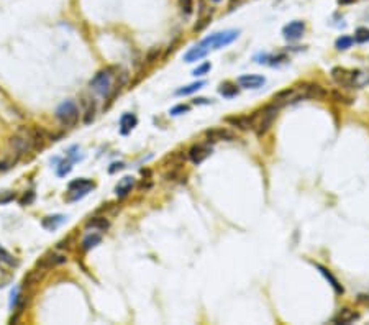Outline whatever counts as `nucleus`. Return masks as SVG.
Segmentation results:
<instances>
[{
  "label": "nucleus",
  "instance_id": "5701e85b",
  "mask_svg": "<svg viewBox=\"0 0 369 325\" xmlns=\"http://www.w3.org/2000/svg\"><path fill=\"white\" fill-rule=\"evenodd\" d=\"M238 91L240 89L237 87V84H232V82H223L219 87L220 95H223V97H227V99H232L235 95H238Z\"/></svg>",
  "mask_w": 369,
  "mask_h": 325
},
{
  "label": "nucleus",
  "instance_id": "7ed1b4c3",
  "mask_svg": "<svg viewBox=\"0 0 369 325\" xmlns=\"http://www.w3.org/2000/svg\"><path fill=\"white\" fill-rule=\"evenodd\" d=\"M279 110H281V107H279L276 102H272L269 105H266V107H262L259 112H254L256 123H254L253 130H254L256 135H258V137L266 135L267 130H269V128L272 127L274 120H276Z\"/></svg>",
  "mask_w": 369,
  "mask_h": 325
},
{
  "label": "nucleus",
  "instance_id": "6ab92c4d",
  "mask_svg": "<svg viewBox=\"0 0 369 325\" xmlns=\"http://www.w3.org/2000/svg\"><path fill=\"white\" fill-rule=\"evenodd\" d=\"M317 268H318V270H320V273L323 274V276H325V279H327V281H328L330 284H332V288H333V291H335V293H337L338 296H342V294L345 293V289H343V286L340 284V281H338V279L335 278L333 274H332V271H330V270H327V268H325V266H322V265H317Z\"/></svg>",
  "mask_w": 369,
  "mask_h": 325
},
{
  "label": "nucleus",
  "instance_id": "2f4dec72",
  "mask_svg": "<svg viewBox=\"0 0 369 325\" xmlns=\"http://www.w3.org/2000/svg\"><path fill=\"white\" fill-rule=\"evenodd\" d=\"M212 69V64L210 63H204V64H200V66H197L194 71H192V76H205L207 72H209Z\"/></svg>",
  "mask_w": 369,
  "mask_h": 325
},
{
  "label": "nucleus",
  "instance_id": "f257e3e1",
  "mask_svg": "<svg viewBox=\"0 0 369 325\" xmlns=\"http://www.w3.org/2000/svg\"><path fill=\"white\" fill-rule=\"evenodd\" d=\"M238 36H240V30H225V31L212 33L210 36L204 38L202 41L189 49V51L184 54V61H186V63H195V61H200L202 58H205L210 51H215V49L225 48V46H228V44H232Z\"/></svg>",
  "mask_w": 369,
  "mask_h": 325
},
{
  "label": "nucleus",
  "instance_id": "58836bf2",
  "mask_svg": "<svg viewBox=\"0 0 369 325\" xmlns=\"http://www.w3.org/2000/svg\"><path fill=\"white\" fill-rule=\"evenodd\" d=\"M16 197V194L15 192H10V194H7V195H3V197H0V204H8V202H12V200Z\"/></svg>",
  "mask_w": 369,
  "mask_h": 325
},
{
  "label": "nucleus",
  "instance_id": "37998d69",
  "mask_svg": "<svg viewBox=\"0 0 369 325\" xmlns=\"http://www.w3.org/2000/svg\"><path fill=\"white\" fill-rule=\"evenodd\" d=\"M194 104H195V105H204V104H210V100H207V99H204V97H200V99H194Z\"/></svg>",
  "mask_w": 369,
  "mask_h": 325
},
{
  "label": "nucleus",
  "instance_id": "ea45409f",
  "mask_svg": "<svg viewBox=\"0 0 369 325\" xmlns=\"http://www.w3.org/2000/svg\"><path fill=\"white\" fill-rule=\"evenodd\" d=\"M123 167H125V164H123V162H114V164L109 167V172H112V174H114V172L123 169Z\"/></svg>",
  "mask_w": 369,
  "mask_h": 325
},
{
  "label": "nucleus",
  "instance_id": "423d86ee",
  "mask_svg": "<svg viewBox=\"0 0 369 325\" xmlns=\"http://www.w3.org/2000/svg\"><path fill=\"white\" fill-rule=\"evenodd\" d=\"M115 69L114 68H107V69H102L99 71L96 76L91 79V87L96 91L99 95H109L110 91H112V79H114V72Z\"/></svg>",
  "mask_w": 369,
  "mask_h": 325
},
{
  "label": "nucleus",
  "instance_id": "f03ea898",
  "mask_svg": "<svg viewBox=\"0 0 369 325\" xmlns=\"http://www.w3.org/2000/svg\"><path fill=\"white\" fill-rule=\"evenodd\" d=\"M332 79L338 84L340 87L348 89H361L369 82V76L363 71H350L346 68H333L332 69Z\"/></svg>",
  "mask_w": 369,
  "mask_h": 325
},
{
  "label": "nucleus",
  "instance_id": "c85d7f7f",
  "mask_svg": "<svg viewBox=\"0 0 369 325\" xmlns=\"http://www.w3.org/2000/svg\"><path fill=\"white\" fill-rule=\"evenodd\" d=\"M355 41H358V43L369 41V28H358L356 33H355Z\"/></svg>",
  "mask_w": 369,
  "mask_h": 325
},
{
  "label": "nucleus",
  "instance_id": "39448f33",
  "mask_svg": "<svg viewBox=\"0 0 369 325\" xmlns=\"http://www.w3.org/2000/svg\"><path fill=\"white\" fill-rule=\"evenodd\" d=\"M94 187H96V182L91 181V179H87V177L74 179V181H71L69 186H68V195H66V200H68V202L81 200L82 197H86Z\"/></svg>",
  "mask_w": 369,
  "mask_h": 325
},
{
  "label": "nucleus",
  "instance_id": "f8f14e48",
  "mask_svg": "<svg viewBox=\"0 0 369 325\" xmlns=\"http://www.w3.org/2000/svg\"><path fill=\"white\" fill-rule=\"evenodd\" d=\"M63 263H66V256L56 255V253H53V251H49V253L43 255L40 260H38L36 266L40 268V270H43V271H48V270H51L53 266L63 265Z\"/></svg>",
  "mask_w": 369,
  "mask_h": 325
},
{
  "label": "nucleus",
  "instance_id": "1a4fd4ad",
  "mask_svg": "<svg viewBox=\"0 0 369 325\" xmlns=\"http://www.w3.org/2000/svg\"><path fill=\"white\" fill-rule=\"evenodd\" d=\"M304 33H305V23H304V21H300V20L290 21V23H287L286 26L282 28V35L289 41L300 40V38L304 36Z\"/></svg>",
  "mask_w": 369,
  "mask_h": 325
},
{
  "label": "nucleus",
  "instance_id": "bb28decb",
  "mask_svg": "<svg viewBox=\"0 0 369 325\" xmlns=\"http://www.w3.org/2000/svg\"><path fill=\"white\" fill-rule=\"evenodd\" d=\"M353 43H355L353 36L343 35V36H340L337 41H335V46H337V49H340V51H343V49H348V48L353 46Z\"/></svg>",
  "mask_w": 369,
  "mask_h": 325
},
{
  "label": "nucleus",
  "instance_id": "4468645a",
  "mask_svg": "<svg viewBox=\"0 0 369 325\" xmlns=\"http://www.w3.org/2000/svg\"><path fill=\"white\" fill-rule=\"evenodd\" d=\"M266 84V77L259 74H243L238 77V86L243 89H259Z\"/></svg>",
  "mask_w": 369,
  "mask_h": 325
},
{
  "label": "nucleus",
  "instance_id": "9d476101",
  "mask_svg": "<svg viewBox=\"0 0 369 325\" xmlns=\"http://www.w3.org/2000/svg\"><path fill=\"white\" fill-rule=\"evenodd\" d=\"M35 135L30 137H13L10 140V147H12L16 155H25L28 151H31L33 147H35Z\"/></svg>",
  "mask_w": 369,
  "mask_h": 325
},
{
  "label": "nucleus",
  "instance_id": "412c9836",
  "mask_svg": "<svg viewBox=\"0 0 369 325\" xmlns=\"http://www.w3.org/2000/svg\"><path fill=\"white\" fill-rule=\"evenodd\" d=\"M102 242V235L100 233H89L84 237L82 243H81V250L82 251H89L92 248H96V246Z\"/></svg>",
  "mask_w": 369,
  "mask_h": 325
},
{
  "label": "nucleus",
  "instance_id": "2eb2a0df",
  "mask_svg": "<svg viewBox=\"0 0 369 325\" xmlns=\"http://www.w3.org/2000/svg\"><path fill=\"white\" fill-rule=\"evenodd\" d=\"M358 319H360V314L356 311L350 309V307H343V309H340L337 316L332 319V322L337 325H348V324L356 322Z\"/></svg>",
  "mask_w": 369,
  "mask_h": 325
},
{
  "label": "nucleus",
  "instance_id": "0eeeda50",
  "mask_svg": "<svg viewBox=\"0 0 369 325\" xmlns=\"http://www.w3.org/2000/svg\"><path fill=\"white\" fill-rule=\"evenodd\" d=\"M300 97L302 99H315V100H322L327 97V91L323 89L320 84H314V82H307L302 84V86H297Z\"/></svg>",
  "mask_w": 369,
  "mask_h": 325
},
{
  "label": "nucleus",
  "instance_id": "b1692460",
  "mask_svg": "<svg viewBox=\"0 0 369 325\" xmlns=\"http://www.w3.org/2000/svg\"><path fill=\"white\" fill-rule=\"evenodd\" d=\"M43 274H44L43 270H40V271H36V270L30 271L25 276V279H23V288H30V286H33V284H38V283L41 281Z\"/></svg>",
  "mask_w": 369,
  "mask_h": 325
},
{
  "label": "nucleus",
  "instance_id": "a18cd8bd",
  "mask_svg": "<svg viewBox=\"0 0 369 325\" xmlns=\"http://www.w3.org/2000/svg\"><path fill=\"white\" fill-rule=\"evenodd\" d=\"M212 2H220V0H212Z\"/></svg>",
  "mask_w": 369,
  "mask_h": 325
},
{
  "label": "nucleus",
  "instance_id": "49530a36",
  "mask_svg": "<svg viewBox=\"0 0 369 325\" xmlns=\"http://www.w3.org/2000/svg\"><path fill=\"white\" fill-rule=\"evenodd\" d=\"M232 2H235V0H232Z\"/></svg>",
  "mask_w": 369,
  "mask_h": 325
},
{
  "label": "nucleus",
  "instance_id": "a878e982",
  "mask_svg": "<svg viewBox=\"0 0 369 325\" xmlns=\"http://www.w3.org/2000/svg\"><path fill=\"white\" fill-rule=\"evenodd\" d=\"M72 164H74V161H72L71 158H68V160H61V161H59V166H56V167H58V169H56V174H58L59 177L68 176L69 172L72 171Z\"/></svg>",
  "mask_w": 369,
  "mask_h": 325
},
{
  "label": "nucleus",
  "instance_id": "c756f323",
  "mask_svg": "<svg viewBox=\"0 0 369 325\" xmlns=\"http://www.w3.org/2000/svg\"><path fill=\"white\" fill-rule=\"evenodd\" d=\"M35 197H36V194L33 192V190H28V192H25L23 194V197H20L18 199V204L20 205H31L33 202H35Z\"/></svg>",
  "mask_w": 369,
  "mask_h": 325
},
{
  "label": "nucleus",
  "instance_id": "f704fd0d",
  "mask_svg": "<svg viewBox=\"0 0 369 325\" xmlns=\"http://www.w3.org/2000/svg\"><path fill=\"white\" fill-rule=\"evenodd\" d=\"M94 117H96V104H92L91 107L87 109L86 117H84V123H86V125H89V123L94 120Z\"/></svg>",
  "mask_w": 369,
  "mask_h": 325
},
{
  "label": "nucleus",
  "instance_id": "7c9ffc66",
  "mask_svg": "<svg viewBox=\"0 0 369 325\" xmlns=\"http://www.w3.org/2000/svg\"><path fill=\"white\" fill-rule=\"evenodd\" d=\"M179 7L186 15H191L194 12V0H179Z\"/></svg>",
  "mask_w": 369,
  "mask_h": 325
},
{
  "label": "nucleus",
  "instance_id": "c03bdc74",
  "mask_svg": "<svg viewBox=\"0 0 369 325\" xmlns=\"http://www.w3.org/2000/svg\"><path fill=\"white\" fill-rule=\"evenodd\" d=\"M338 2H340V3H343V5H346V3H351L353 0H338Z\"/></svg>",
  "mask_w": 369,
  "mask_h": 325
},
{
  "label": "nucleus",
  "instance_id": "9b49d317",
  "mask_svg": "<svg viewBox=\"0 0 369 325\" xmlns=\"http://www.w3.org/2000/svg\"><path fill=\"white\" fill-rule=\"evenodd\" d=\"M210 155H212V148L207 143H197L189 150V160H191L194 164H200V162L205 161Z\"/></svg>",
  "mask_w": 369,
  "mask_h": 325
},
{
  "label": "nucleus",
  "instance_id": "f3484780",
  "mask_svg": "<svg viewBox=\"0 0 369 325\" xmlns=\"http://www.w3.org/2000/svg\"><path fill=\"white\" fill-rule=\"evenodd\" d=\"M66 220H68V217L63 215V214L48 215V217H44L43 220H41V227H43V228H46L48 232H54L56 228L63 225V223H64Z\"/></svg>",
  "mask_w": 369,
  "mask_h": 325
},
{
  "label": "nucleus",
  "instance_id": "a211bd4d",
  "mask_svg": "<svg viewBox=\"0 0 369 325\" xmlns=\"http://www.w3.org/2000/svg\"><path fill=\"white\" fill-rule=\"evenodd\" d=\"M138 119L135 114H123L120 117V133L122 135H128L133 128L136 127Z\"/></svg>",
  "mask_w": 369,
  "mask_h": 325
},
{
  "label": "nucleus",
  "instance_id": "dca6fc26",
  "mask_svg": "<svg viewBox=\"0 0 369 325\" xmlns=\"http://www.w3.org/2000/svg\"><path fill=\"white\" fill-rule=\"evenodd\" d=\"M133 187H135V177L125 176L123 179H120L119 184H117V187H115L117 197H119V199L126 197V195L131 192V189H133Z\"/></svg>",
  "mask_w": 369,
  "mask_h": 325
},
{
  "label": "nucleus",
  "instance_id": "6e6552de",
  "mask_svg": "<svg viewBox=\"0 0 369 325\" xmlns=\"http://www.w3.org/2000/svg\"><path fill=\"white\" fill-rule=\"evenodd\" d=\"M205 137H207V143H217V142H233L237 135L228 130V128H223V127H217V128H210V130L205 132Z\"/></svg>",
  "mask_w": 369,
  "mask_h": 325
},
{
  "label": "nucleus",
  "instance_id": "72a5a7b5",
  "mask_svg": "<svg viewBox=\"0 0 369 325\" xmlns=\"http://www.w3.org/2000/svg\"><path fill=\"white\" fill-rule=\"evenodd\" d=\"M18 301H20V289L15 288L12 293H10V309L13 311L16 304H18Z\"/></svg>",
  "mask_w": 369,
  "mask_h": 325
},
{
  "label": "nucleus",
  "instance_id": "4c0bfd02",
  "mask_svg": "<svg viewBox=\"0 0 369 325\" xmlns=\"http://www.w3.org/2000/svg\"><path fill=\"white\" fill-rule=\"evenodd\" d=\"M15 164V160L13 161H10V160H3V161H0V171H7V169H10Z\"/></svg>",
  "mask_w": 369,
  "mask_h": 325
},
{
  "label": "nucleus",
  "instance_id": "393cba45",
  "mask_svg": "<svg viewBox=\"0 0 369 325\" xmlns=\"http://www.w3.org/2000/svg\"><path fill=\"white\" fill-rule=\"evenodd\" d=\"M86 227L87 228H91V227L97 228V230H107V228L110 227V223L105 217H92L91 220L86 223Z\"/></svg>",
  "mask_w": 369,
  "mask_h": 325
},
{
  "label": "nucleus",
  "instance_id": "79ce46f5",
  "mask_svg": "<svg viewBox=\"0 0 369 325\" xmlns=\"http://www.w3.org/2000/svg\"><path fill=\"white\" fill-rule=\"evenodd\" d=\"M358 304H369V294L358 296Z\"/></svg>",
  "mask_w": 369,
  "mask_h": 325
},
{
  "label": "nucleus",
  "instance_id": "20e7f679",
  "mask_svg": "<svg viewBox=\"0 0 369 325\" xmlns=\"http://www.w3.org/2000/svg\"><path fill=\"white\" fill-rule=\"evenodd\" d=\"M54 115L63 127L72 128L77 125V122H79V107H77V104L74 100H71V99L64 100V102L56 109Z\"/></svg>",
  "mask_w": 369,
  "mask_h": 325
},
{
  "label": "nucleus",
  "instance_id": "4be33fe9",
  "mask_svg": "<svg viewBox=\"0 0 369 325\" xmlns=\"http://www.w3.org/2000/svg\"><path fill=\"white\" fill-rule=\"evenodd\" d=\"M205 86V81H197V82H192V84H189V86H184V87H181V89H177L176 91V95H191V94H194V92H197V91H200Z\"/></svg>",
  "mask_w": 369,
  "mask_h": 325
},
{
  "label": "nucleus",
  "instance_id": "aec40b11",
  "mask_svg": "<svg viewBox=\"0 0 369 325\" xmlns=\"http://www.w3.org/2000/svg\"><path fill=\"white\" fill-rule=\"evenodd\" d=\"M256 63L259 64H269V66H276L279 63H284V61H287V56L286 54H279V56H272V54H259L256 56Z\"/></svg>",
  "mask_w": 369,
  "mask_h": 325
},
{
  "label": "nucleus",
  "instance_id": "ddd939ff",
  "mask_svg": "<svg viewBox=\"0 0 369 325\" xmlns=\"http://www.w3.org/2000/svg\"><path fill=\"white\" fill-rule=\"evenodd\" d=\"M227 123H230L232 127H237L240 130H253L256 123V115H235L228 117Z\"/></svg>",
  "mask_w": 369,
  "mask_h": 325
},
{
  "label": "nucleus",
  "instance_id": "c9c22d12",
  "mask_svg": "<svg viewBox=\"0 0 369 325\" xmlns=\"http://www.w3.org/2000/svg\"><path fill=\"white\" fill-rule=\"evenodd\" d=\"M158 58H159V48H153L151 51L146 54V61L151 64V63H154V61H158Z\"/></svg>",
  "mask_w": 369,
  "mask_h": 325
},
{
  "label": "nucleus",
  "instance_id": "e433bc0d",
  "mask_svg": "<svg viewBox=\"0 0 369 325\" xmlns=\"http://www.w3.org/2000/svg\"><path fill=\"white\" fill-rule=\"evenodd\" d=\"M210 18H212V13H209V15H207V16H204V18H200V23H197V25H195V26H194V30H195V31H200V30H202L204 26H207V25H209Z\"/></svg>",
  "mask_w": 369,
  "mask_h": 325
},
{
  "label": "nucleus",
  "instance_id": "473e14b6",
  "mask_svg": "<svg viewBox=\"0 0 369 325\" xmlns=\"http://www.w3.org/2000/svg\"><path fill=\"white\" fill-rule=\"evenodd\" d=\"M189 110H191V107H189V105H186V104H179V105H176V107H172V109L169 110V114H171L172 117H177V115L186 114V112H189Z\"/></svg>",
  "mask_w": 369,
  "mask_h": 325
},
{
  "label": "nucleus",
  "instance_id": "a19ab883",
  "mask_svg": "<svg viewBox=\"0 0 369 325\" xmlns=\"http://www.w3.org/2000/svg\"><path fill=\"white\" fill-rule=\"evenodd\" d=\"M333 97H335V100H337V102H346V104L351 102L350 99H346L345 95H340L338 92H333Z\"/></svg>",
  "mask_w": 369,
  "mask_h": 325
},
{
  "label": "nucleus",
  "instance_id": "cd10ccee",
  "mask_svg": "<svg viewBox=\"0 0 369 325\" xmlns=\"http://www.w3.org/2000/svg\"><path fill=\"white\" fill-rule=\"evenodd\" d=\"M0 263H2V265H8V266H13V265H16V260H15V258H13L12 255L8 253L7 250H5V248H2V246H0Z\"/></svg>",
  "mask_w": 369,
  "mask_h": 325
}]
</instances>
